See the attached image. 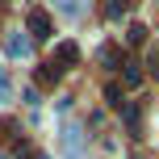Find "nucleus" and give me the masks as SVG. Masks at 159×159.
<instances>
[{"mask_svg":"<svg viewBox=\"0 0 159 159\" xmlns=\"http://www.w3.org/2000/svg\"><path fill=\"white\" fill-rule=\"evenodd\" d=\"M8 96V75H4V67H0V101Z\"/></svg>","mask_w":159,"mask_h":159,"instance_id":"12","label":"nucleus"},{"mask_svg":"<svg viewBox=\"0 0 159 159\" xmlns=\"http://www.w3.org/2000/svg\"><path fill=\"white\" fill-rule=\"evenodd\" d=\"M147 67H151V71L159 75V46H151V55H147Z\"/></svg>","mask_w":159,"mask_h":159,"instance_id":"9","label":"nucleus"},{"mask_svg":"<svg viewBox=\"0 0 159 159\" xmlns=\"http://www.w3.org/2000/svg\"><path fill=\"white\" fill-rule=\"evenodd\" d=\"M30 38H50V17L46 13H30Z\"/></svg>","mask_w":159,"mask_h":159,"instance_id":"2","label":"nucleus"},{"mask_svg":"<svg viewBox=\"0 0 159 159\" xmlns=\"http://www.w3.org/2000/svg\"><path fill=\"white\" fill-rule=\"evenodd\" d=\"M105 101H109V105H121V88L109 84V88H105Z\"/></svg>","mask_w":159,"mask_h":159,"instance_id":"8","label":"nucleus"},{"mask_svg":"<svg viewBox=\"0 0 159 159\" xmlns=\"http://www.w3.org/2000/svg\"><path fill=\"white\" fill-rule=\"evenodd\" d=\"M126 84H143V71L138 67H126Z\"/></svg>","mask_w":159,"mask_h":159,"instance_id":"10","label":"nucleus"},{"mask_svg":"<svg viewBox=\"0 0 159 159\" xmlns=\"http://www.w3.org/2000/svg\"><path fill=\"white\" fill-rule=\"evenodd\" d=\"M55 4L63 8L67 17H80V13H84V8H88V0H55Z\"/></svg>","mask_w":159,"mask_h":159,"instance_id":"5","label":"nucleus"},{"mask_svg":"<svg viewBox=\"0 0 159 159\" xmlns=\"http://www.w3.org/2000/svg\"><path fill=\"white\" fill-rule=\"evenodd\" d=\"M34 75H38L42 84H59V80H63V67L50 59V63H38V71H34Z\"/></svg>","mask_w":159,"mask_h":159,"instance_id":"3","label":"nucleus"},{"mask_svg":"<svg viewBox=\"0 0 159 159\" xmlns=\"http://www.w3.org/2000/svg\"><path fill=\"white\" fill-rule=\"evenodd\" d=\"M101 67H117V50L113 46H101Z\"/></svg>","mask_w":159,"mask_h":159,"instance_id":"6","label":"nucleus"},{"mask_svg":"<svg viewBox=\"0 0 159 159\" xmlns=\"http://www.w3.org/2000/svg\"><path fill=\"white\" fill-rule=\"evenodd\" d=\"M147 38V30H143V21H138V25H130V30H126V42H143Z\"/></svg>","mask_w":159,"mask_h":159,"instance_id":"7","label":"nucleus"},{"mask_svg":"<svg viewBox=\"0 0 159 159\" xmlns=\"http://www.w3.org/2000/svg\"><path fill=\"white\" fill-rule=\"evenodd\" d=\"M75 59H80V50H75V42H63V46H59V59H55V63L63 67V63H75Z\"/></svg>","mask_w":159,"mask_h":159,"instance_id":"4","label":"nucleus"},{"mask_svg":"<svg viewBox=\"0 0 159 159\" xmlns=\"http://www.w3.org/2000/svg\"><path fill=\"white\" fill-rule=\"evenodd\" d=\"M121 13H126V0H113V4H109V17H121Z\"/></svg>","mask_w":159,"mask_h":159,"instance_id":"11","label":"nucleus"},{"mask_svg":"<svg viewBox=\"0 0 159 159\" xmlns=\"http://www.w3.org/2000/svg\"><path fill=\"white\" fill-rule=\"evenodd\" d=\"M38 159H46V155H38Z\"/></svg>","mask_w":159,"mask_h":159,"instance_id":"13","label":"nucleus"},{"mask_svg":"<svg viewBox=\"0 0 159 159\" xmlns=\"http://www.w3.org/2000/svg\"><path fill=\"white\" fill-rule=\"evenodd\" d=\"M8 55H13V59H25V55H30V34H21V30L8 34Z\"/></svg>","mask_w":159,"mask_h":159,"instance_id":"1","label":"nucleus"},{"mask_svg":"<svg viewBox=\"0 0 159 159\" xmlns=\"http://www.w3.org/2000/svg\"><path fill=\"white\" fill-rule=\"evenodd\" d=\"M0 159H8V155H0Z\"/></svg>","mask_w":159,"mask_h":159,"instance_id":"14","label":"nucleus"}]
</instances>
